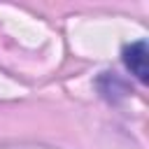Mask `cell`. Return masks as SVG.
<instances>
[{"label": "cell", "mask_w": 149, "mask_h": 149, "mask_svg": "<svg viewBox=\"0 0 149 149\" xmlns=\"http://www.w3.org/2000/svg\"><path fill=\"white\" fill-rule=\"evenodd\" d=\"M95 86H98L100 95H102L105 100H109V102H116L119 98H123V95L128 93V86H126L114 72H102V77H98Z\"/></svg>", "instance_id": "cell-2"}, {"label": "cell", "mask_w": 149, "mask_h": 149, "mask_svg": "<svg viewBox=\"0 0 149 149\" xmlns=\"http://www.w3.org/2000/svg\"><path fill=\"white\" fill-rule=\"evenodd\" d=\"M147 56H149V47H147V40H137V42H130L123 47V65L126 70L140 81V84H147L149 81V65H147Z\"/></svg>", "instance_id": "cell-1"}]
</instances>
